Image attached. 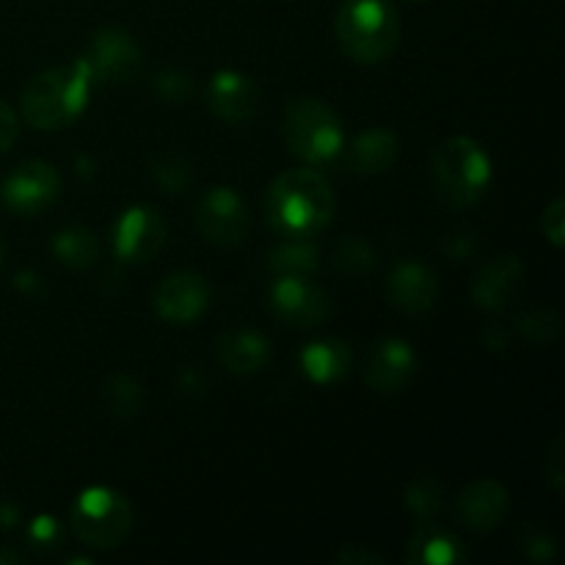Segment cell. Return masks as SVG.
<instances>
[{
  "instance_id": "obj_11",
  "label": "cell",
  "mask_w": 565,
  "mask_h": 565,
  "mask_svg": "<svg viewBox=\"0 0 565 565\" xmlns=\"http://www.w3.org/2000/svg\"><path fill=\"white\" fill-rule=\"evenodd\" d=\"M270 307L285 323L312 329L331 315V298L309 276H276L270 287Z\"/></svg>"
},
{
  "instance_id": "obj_29",
  "label": "cell",
  "mask_w": 565,
  "mask_h": 565,
  "mask_svg": "<svg viewBox=\"0 0 565 565\" xmlns=\"http://www.w3.org/2000/svg\"><path fill=\"white\" fill-rule=\"evenodd\" d=\"M152 86L160 99L180 105L193 94V77L180 70H163L152 77Z\"/></svg>"
},
{
  "instance_id": "obj_34",
  "label": "cell",
  "mask_w": 565,
  "mask_h": 565,
  "mask_svg": "<svg viewBox=\"0 0 565 565\" xmlns=\"http://www.w3.org/2000/svg\"><path fill=\"white\" fill-rule=\"evenodd\" d=\"M17 136H20V121H17L14 110L0 99V154L14 147Z\"/></svg>"
},
{
  "instance_id": "obj_39",
  "label": "cell",
  "mask_w": 565,
  "mask_h": 565,
  "mask_svg": "<svg viewBox=\"0 0 565 565\" xmlns=\"http://www.w3.org/2000/svg\"><path fill=\"white\" fill-rule=\"evenodd\" d=\"M0 563H22L20 555H14V552H0Z\"/></svg>"
},
{
  "instance_id": "obj_30",
  "label": "cell",
  "mask_w": 565,
  "mask_h": 565,
  "mask_svg": "<svg viewBox=\"0 0 565 565\" xmlns=\"http://www.w3.org/2000/svg\"><path fill=\"white\" fill-rule=\"evenodd\" d=\"M28 546L39 555H50L53 550H58L61 539H64V530L55 522L53 516H36L28 524Z\"/></svg>"
},
{
  "instance_id": "obj_16",
  "label": "cell",
  "mask_w": 565,
  "mask_h": 565,
  "mask_svg": "<svg viewBox=\"0 0 565 565\" xmlns=\"http://www.w3.org/2000/svg\"><path fill=\"white\" fill-rule=\"evenodd\" d=\"M524 285V265L522 259L513 254H502V257L489 259L483 268L478 270L472 285V298L478 307L497 312V309L508 307L513 298L519 296Z\"/></svg>"
},
{
  "instance_id": "obj_28",
  "label": "cell",
  "mask_w": 565,
  "mask_h": 565,
  "mask_svg": "<svg viewBox=\"0 0 565 565\" xmlns=\"http://www.w3.org/2000/svg\"><path fill=\"white\" fill-rule=\"evenodd\" d=\"M557 331H561V318H557L555 309H533L524 318H519V334L527 337L530 342H539V345L555 340Z\"/></svg>"
},
{
  "instance_id": "obj_3",
  "label": "cell",
  "mask_w": 565,
  "mask_h": 565,
  "mask_svg": "<svg viewBox=\"0 0 565 565\" xmlns=\"http://www.w3.org/2000/svg\"><path fill=\"white\" fill-rule=\"evenodd\" d=\"M337 39L356 64H381L401 39V20L390 0H345L337 14Z\"/></svg>"
},
{
  "instance_id": "obj_31",
  "label": "cell",
  "mask_w": 565,
  "mask_h": 565,
  "mask_svg": "<svg viewBox=\"0 0 565 565\" xmlns=\"http://www.w3.org/2000/svg\"><path fill=\"white\" fill-rule=\"evenodd\" d=\"M541 230H544V237L555 248L565 246V202L563 199H555V202L546 207L544 218H541Z\"/></svg>"
},
{
  "instance_id": "obj_36",
  "label": "cell",
  "mask_w": 565,
  "mask_h": 565,
  "mask_svg": "<svg viewBox=\"0 0 565 565\" xmlns=\"http://www.w3.org/2000/svg\"><path fill=\"white\" fill-rule=\"evenodd\" d=\"M14 285L20 287V290H25V292H36L39 287H42V276L33 274V270H22V274L17 276Z\"/></svg>"
},
{
  "instance_id": "obj_9",
  "label": "cell",
  "mask_w": 565,
  "mask_h": 565,
  "mask_svg": "<svg viewBox=\"0 0 565 565\" xmlns=\"http://www.w3.org/2000/svg\"><path fill=\"white\" fill-rule=\"evenodd\" d=\"M193 221H196V230L215 246H241L248 235L252 215H248V207L241 193L226 185H218L210 188L199 199Z\"/></svg>"
},
{
  "instance_id": "obj_40",
  "label": "cell",
  "mask_w": 565,
  "mask_h": 565,
  "mask_svg": "<svg viewBox=\"0 0 565 565\" xmlns=\"http://www.w3.org/2000/svg\"><path fill=\"white\" fill-rule=\"evenodd\" d=\"M3 254H6V248H3V241H0V265H3Z\"/></svg>"
},
{
  "instance_id": "obj_20",
  "label": "cell",
  "mask_w": 565,
  "mask_h": 565,
  "mask_svg": "<svg viewBox=\"0 0 565 565\" xmlns=\"http://www.w3.org/2000/svg\"><path fill=\"white\" fill-rule=\"evenodd\" d=\"M301 362L303 375H307L312 384H334L342 375L351 373L353 353L348 348V342L337 340V337H323V340L309 342L307 348L298 356Z\"/></svg>"
},
{
  "instance_id": "obj_18",
  "label": "cell",
  "mask_w": 565,
  "mask_h": 565,
  "mask_svg": "<svg viewBox=\"0 0 565 565\" xmlns=\"http://www.w3.org/2000/svg\"><path fill=\"white\" fill-rule=\"evenodd\" d=\"M215 351H218V362L224 364L230 373L248 375L257 373V370H263L265 364H268L270 342L265 340L259 331L230 329L218 337Z\"/></svg>"
},
{
  "instance_id": "obj_14",
  "label": "cell",
  "mask_w": 565,
  "mask_h": 565,
  "mask_svg": "<svg viewBox=\"0 0 565 565\" xmlns=\"http://www.w3.org/2000/svg\"><path fill=\"white\" fill-rule=\"evenodd\" d=\"M414 367H417V353L401 337H386L375 342L370 351L367 367H364V381L381 395H395L412 381Z\"/></svg>"
},
{
  "instance_id": "obj_25",
  "label": "cell",
  "mask_w": 565,
  "mask_h": 565,
  "mask_svg": "<svg viewBox=\"0 0 565 565\" xmlns=\"http://www.w3.org/2000/svg\"><path fill=\"white\" fill-rule=\"evenodd\" d=\"M149 171H152L154 182L169 193L185 191L193 180L191 163H188L182 154H174V152L154 154V158L149 160Z\"/></svg>"
},
{
  "instance_id": "obj_27",
  "label": "cell",
  "mask_w": 565,
  "mask_h": 565,
  "mask_svg": "<svg viewBox=\"0 0 565 565\" xmlns=\"http://www.w3.org/2000/svg\"><path fill=\"white\" fill-rule=\"evenodd\" d=\"M334 265L342 270V274L362 276L370 274L375 268V252L367 241L362 237H345L340 241L334 252Z\"/></svg>"
},
{
  "instance_id": "obj_26",
  "label": "cell",
  "mask_w": 565,
  "mask_h": 565,
  "mask_svg": "<svg viewBox=\"0 0 565 565\" xmlns=\"http://www.w3.org/2000/svg\"><path fill=\"white\" fill-rule=\"evenodd\" d=\"M441 500H445V491H441L439 480L417 478L406 486V508L423 522L439 513Z\"/></svg>"
},
{
  "instance_id": "obj_2",
  "label": "cell",
  "mask_w": 565,
  "mask_h": 565,
  "mask_svg": "<svg viewBox=\"0 0 565 565\" xmlns=\"http://www.w3.org/2000/svg\"><path fill=\"white\" fill-rule=\"evenodd\" d=\"M94 92V77L81 58L31 77L20 99L22 116L36 130H58L83 116Z\"/></svg>"
},
{
  "instance_id": "obj_38",
  "label": "cell",
  "mask_w": 565,
  "mask_h": 565,
  "mask_svg": "<svg viewBox=\"0 0 565 565\" xmlns=\"http://www.w3.org/2000/svg\"><path fill=\"white\" fill-rule=\"evenodd\" d=\"M469 252H472V241H463L461 243V235L452 237V248H450V257L452 259H467Z\"/></svg>"
},
{
  "instance_id": "obj_4",
  "label": "cell",
  "mask_w": 565,
  "mask_h": 565,
  "mask_svg": "<svg viewBox=\"0 0 565 565\" xmlns=\"http://www.w3.org/2000/svg\"><path fill=\"white\" fill-rule=\"evenodd\" d=\"M436 193L447 207H472L491 185V158L475 138H447L430 163Z\"/></svg>"
},
{
  "instance_id": "obj_24",
  "label": "cell",
  "mask_w": 565,
  "mask_h": 565,
  "mask_svg": "<svg viewBox=\"0 0 565 565\" xmlns=\"http://www.w3.org/2000/svg\"><path fill=\"white\" fill-rule=\"evenodd\" d=\"M141 386H138V381L130 379V375H114V379H108V384L103 386V403L105 408H108L110 417H136V412L141 408Z\"/></svg>"
},
{
  "instance_id": "obj_10",
  "label": "cell",
  "mask_w": 565,
  "mask_h": 565,
  "mask_svg": "<svg viewBox=\"0 0 565 565\" xmlns=\"http://www.w3.org/2000/svg\"><path fill=\"white\" fill-rule=\"evenodd\" d=\"M166 246V221L149 204H132L121 210L114 226V252L121 263L141 265L158 257Z\"/></svg>"
},
{
  "instance_id": "obj_21",
  "label": "cell",
  "mask_w": 565,
  "mask_h": 565,
  "mask_svg": "<svg viewBox=\"0 0 565 565\" xmlns=\"http://www.w3.org/2000/svg\"><path fill=\"white\" fill-rule=\"evenodd\" d=\"M401 141L392 130H367L348 147V169L356 174H384L395 166Z\"/></svg>"
},
{
  "instance_id": "obj_37",
  "label": "cell",
  "mask_w": 565,
  "mask_h": 565,
  "mask_svg": "<svg viewBox=\"0 0 565 565\" xmlns=\"http://www.w3.org/2000/svg\"><path fill=\"white\" fill-rule=\"evenodd\" d=\"M17 519H20V511H17L14 505H9V502H6V505H0V527L11 530L17 524Z\"/></svg>"
},
{
  "instance_id": "obj_6",
  "label": "cell",
  "mask_w": 565,
  "mask_h": 565,
  "mask_svg": "<svg viewBox=\"0 0 565 565\" xmlns=\"http://www.w3.org/2000/svg\"><path fill=\"white\" fill-rule=\"evenodd\" d=\"M72 533L92 550H116L132 530V508L108 486H88L70 511Z\"/></svg>"
},
{
  "instance_id": "obj_7",
  "label": "cell",
  "mask_w": 565,
  "mask_h": 565,
  "mask_svg": "<svg viewBox=\"0 0 565 565\" xmlns=\"http://www.w3.org/2000/svg\"><path fill=\"white\" fill-rule=\"evenodd\" d=\"M81 61L92 72L94 83L116 86V83H127L138 75V70H141V47L125 28H99Z\"/></svg>"
},
{
  "instance_id": "obj_35",
  "label": "cell",
  "mask_w": 565,
  "mask_h": 565,
  "mask_svg": "<svg viewBox=\"0 0 565 565\" xmlns=\"http://www.w3.org/2000/svg\"><path fill=\"white\" fill-rule=\"evenodd\" d=\"M337 563H345V565L375 563V565H381V563H384V557L375 555V552H370V550H362V546L351 544V546H345V550H340V555H337Z\"/></svg>"
},
{
  "instance_id": "obj_32",
  "label": "cell",
  "mask_w": 565,
  "mask_h": 565,
  "mask_svg": "<svg viewBox=\"0 0 565 565\" xmlns=\"http://www.w3.org/2000/svg\"><path fill=\"white\" fill-rule=\"evenodd\" d=\"M544 472H546V478H550V483L555 486V491H563V478H565V441H563V436H557V439L552 441L550 452H546Z\"/></svg>"
},
{
  "instance_id": "obj_41",
  "label": "cell",
  "mask_w": 565,
  "mask_h": 565,
  "mask_svg": "<svg viewBox=\"0 0 565 565\" xmlns=\"http://www.w3.org/2000/svg\"><path fill=\"white\" fill-rule=\"evenodd\" d=\"M417 3H423V0H417Z\"/></svg>"
},
{
  "instance_id": "obj_22",
  "label": "cell",
  "mask_w": 565,
  "mask_h": 565,
  "mask_svg": "<svg viewBox=\"0 0 565 565\" xmlns=\"http://www.w3.org/2000/svg\"><path fill=\"white\" fill-rule=\"evenodd\" d=\"M50 248L53 257L72 270H88L99 263V241L86 226H66L55 232Z\"/></svg>"
},
{
  "instance_id": "obj_5",
  "label": "cell",
  "mask_w": 565,
  "mask_h": 565,
  "mask_svg": "<svg viewBox=\"0 0 565 565\" xmlns=\"http://www.w3.org/2000/svg\"><path fill=\"white\" fill-rule=\"evenodd\" d=\"M281 132L292 154L312 166L331 163L345 149V130L334 110L320 99H296L285 110Z\"/></svg>"
},
{
  "instance_id": "obj_23",
  "label": "cell",
  "mask_w": 565,
  "mask_h": 565,
  "mask_svg": "<svg viewBox=\"0 0 565 565\" xmlns=\"http://www.w3.org/2000/svg\"><path fill=\"white\" fill-rule=\"evenodd\" d=\"M318 265V248L309 241H298V237H287L268 257V268L274 279L276 276H312Z\"/></svg>"
},
{
  "instance_id": "obj_12",
  "label": "cell",
  "mask_w": 565,
  "mask_h": 565,
  "mask_svg": "<svg viewBox=\"0 0 565 565\" xmlns=\"http://www.w3.org/2000/svg\"><path fill=\"white\" fill-rule=\"evenodd\" d=\"M154 312L169 323H193L207 312L210 303V287L202 274L196 270H177V274L166 276L154 290Z\"/></svg>"
},
{
  "instance_id": "obj_19",
  "label": "cell",
  "mask_w": 565,
  "mask_h": 565,
  "mask_svg": "<svg viewBox=\"0 0 565 565\" xmlns=\"http://www.w3.org/2000/svg\"><path fill=\"white\" fill-rule=\"evenodd\" d=\"M408 561L417 565H461L467 561V546L456 533L425 519L408 541Z\"/></svg>"
},
{
  "instance_id": "obj_33",
  "label": "cell",
  "mask_w": 565,
  "mask_h": 565,
  "mask_svg": "<svg viewBox=\"0 0 565 565\" xmlns=\"http://www.w3.org/2000/svg\"><path fill=\"white\" fill-rule=\"evenodd\" d=\"M522 552L530 561L550 563L552 557H555V541L544 533H530L522 539Z\"/></svg>"
},
{
  "instance_id": "obj_8",
  "label": "cell",
  "mask_w": 565,
  "mask_h": 565,
  "mask_svg": "<svg viewBox=\"0 0 565 565\" xmlns=\"http://www.w3.org/2000/svg\"><path fill=\"white\" fill-rule=\"evenodd\" d=\"M61 193V174L47 160H25L6 177L0 196L14 215L31 218L55 204Z\"/></svg>"
},
{
  "instance_id": "obj_17",
  "label": "cell",
  "mask_w": 565,
  "mask_h": 565,
  "mask_svg": "<svg viewBox=\"0 0 565 565\" xmlns=\"http://www.w3.org/2000/svg\"><path fill=\"white\" fill-rule=\"evenodd\" d=\"M386 296H390L392 307L408 315H423L434 309L436 298H439V281L430 268L419 263H401L390 274L386 281Z\"/></svg>"
},
{
  "instance_id": "obj_13",
  "label": "cell",
  "mask_w": 565,
  "mask_h": 565,
  "mask_svg": "<svg viewBox=\"0 0 565 565\" xmlns=\"http://www.w3.org/2000/svg\"><path fill=\"white\" fill-rule=\"evenodd\" d=\"M207 105L221 121L246 125L259 110V88L237 70H221L207 83Z\"/></svg>"
},
{
  "instance_id": "obj_1",
  "label": "cell",
  "mask_w": 565,
  "mask_h": 565,
  "mask_svg": "<svg viewBox=\"0 0 565 565\" xmlns=\"http://www.w3.org/2000/svg\"><path fill=\"white\" fill-rule=\"evenodd\" d=\"M334 191L315 169H290L270 182L265 193V218L281 237L309 241L334 218Z\"/></svg>"
},
{
  "instance_id": "obj_15",
  "label": "cell",
  "mask_w": 565,
  "mask_h": 565,
  "mask_svg": "<svg viewBox=\"0 0 565 565\" xmlns=\"http://www.w3.org/2000/svg\"><path fill=\"white\" fill-rule=\"evenodd\" d=\"M508 505H511V497H508L505 486L491 478H483L475 480V483H469L461 491L456 502V513L463 527L475 530V533H489V530L500 527L508 513Z\"/></svg>"
}]
</instances>
